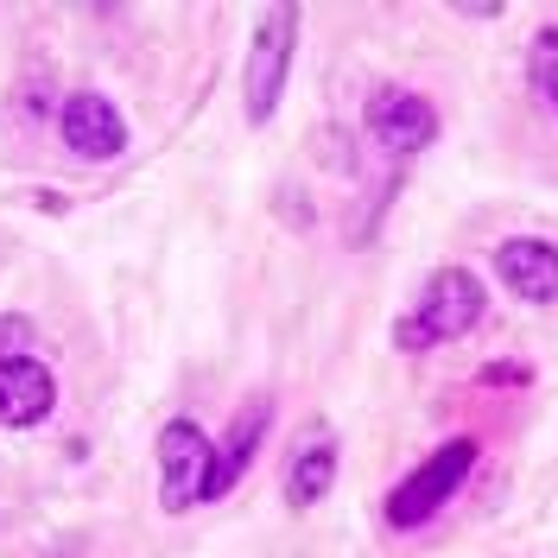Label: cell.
<instances>
[{
  "label": "cell",
  "instance_id": "1",
  "mask_svg": "<svg viewBox=\"0 0 558 558\" xmlns=\"http://www.w3.org/2000/svg\"><path fill=\"white\" fill-rule=\"evenodd\" d=\"M476 317H483V286L476 274H463V267H438V274L418 286L413 312L400 317V349H432V343H457V337H470L476 330Z\"/></svg>",
  "mask_w": 558,
  "mask_h": 558
},
{
  "label": "cell",
  "instance_id": "2",
  "mask_svg": "<svg viewBox=\"0 0 558 558\" xmlns=\"http://www.w3.org/2000/svg\"><path fill=\"white\" fill-rule=\"evenodd\" d=\"M470 463H476V438H451V445H438L407 483L387 495V526H425L457 495V483L470 476Z\"/></svg>",
  "mask_w": 558,
  "mask_h": 558
},
{
  "label": "cell",
  "instance_id": "3",
  "mask_svg": "<svg viewBox=\"0 0 558 558\" xmlns=\"http://www.w3.org/2000/svg\"><path fill=\"white\" fill-rule=\"evenodd\" d=\"M292 33H299V7H267L254 26V58H247V121H274L286 76H292Z\"/></svg>",
  "mask_w": 558,
  "mask_h": 558
},
{
  "label": "cell",
  "instance_id": "4",
  "mask_svg": "<svg viewBox=\"0 0 558 558\" xmlns=\"http://www.w3.org/2000/svg\"><path fill=\"white\" fill-rule=\"evenodd\" d=\"M209 438L191 425V418H172L159 432V501L166 514H184L204 501V483H209Z\"/></svg>",
  "mask_w": 558,
  "mask_h": 558
},
{
  "label": "cell",
  "instance_id": "5",
  "mask_svg": "<svg viewBox=\"0 0 558 558\" xmlns=\"http://www.w3.org/2000/svg\"><path fill=\"white\" fill-rule=\"evenodd\" d=\"M368 134L381 140L387 153H418V146L438 140V108L413 89H375L368 96Z\"/></svg>",
  "mask_w": 558,
  "mask_h": 558
},
{
  "label": "cell",
  "instance_id": "6",
  "mask_svg": "<svg viewBox=\"0 0 558 558\" xmlns=\"http://www.w3.org/2000/svg\"><path fill=\"white\" fill-rule=\"evenodd\" d=\"M58 128H64V146L76 153V159H114V153L128 146V121H121V108L108 102V96H96V89L64 96Z\"/></svg>",
  "mask_w": 558,
  "mask_h": 558
},
{
  "label": "cell",
  "instance_id": "7",
  "mask_svg": "<svg viewBox=\"0 0 558 558\" xmlns=\"http://www.w3.org/2000/svg\"><path fill=\"white\" fill-rule=\"evenodd\" d=\"M495 274L508 279V292L526 305H558V247L514 235V242L495 247Z\"/></svg>",
  "mask_w": 558,
  "mask_h": 558
},
{
  "label": "cell",
  "instance_id": "8",
  "mask_svg": "<svg viewBox=\"0 0 558 558\" xmlns=\"http://www.w3.org/2000/svg\"><path fill=\"white\" fill-rule=\"evenodd\" d=\"M51 407H58L51 368L33 355H7L0 362V425H38V418H51Z\"/></svg>",
  "mask_w": 558,
  "mask_h": 558
},
{
  "label": "cell",
  "instance_id": "9",
  "mask_svg": "<svg viewBox=\"0 0 558 558\" xmlns=\"http://www.w3.org/2000/svg\"><path fill=\"white\" fill-rule=\"evenodd\" d=\"M260 432H267V400H254V407H242V418L229 425V438H222V451L209 457V483H204V501H216V495H229V488L242 483V470L254 463V445H260Z\"/></svg>",
  "mask_w": 558,
  "mask_h": 558
},
{
  "label": "cell",
  "instance_id": "10",
  "mask_svg": "<svg viewBox=\"0 0 558 558\" xmlns=\"http://www.w3.org/2000/svg\"><path fill=\"white\" fill-rule=\"evenodd\" d=\"M330 483H337V445H305L292 457V470H286V501L292 508H317Z\"/></svg>",
  "mask_w": 558,
  "mask_h": 558
},
{
  "label": "cell",
  "instance_id": "11",
  "mask_svg": "<svg viewBox=\"0 0 558 558\" xmlns=\"http://www.w3.org/2000/svg\"><path fill=\"white\" fill-rule=\"evenodd\" d=\"M533 83H539V96L558 108V26L533 38Z\"/></svg>",
  "mask_w": 558,
  "mask_h": 558
},
{
  "label": "cell",
  "instance_id": "12",
  "mask_svg": "<svg viewBox=\"0 0 558 558\" xmlns=\"http://www.w3.org/2000/svg\"><path fill=\"white\" fill-rule=\"evenodd\" d=\"M7 343H26V324L20 317H0V362H7Z\"/></svg>",
  "mask_w": 558,
  "mask_h": 558
}]
</instances>
